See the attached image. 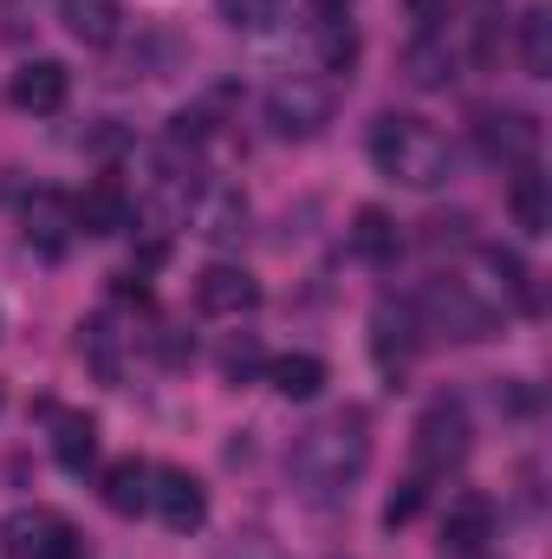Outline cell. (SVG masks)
<instances>
[{
    "label": "cell",
    "mask_w": 552,
    "mask_h": 559,
    "mask_svg": "<svg viewBox=\"0 0 552 559\" xmlns=\"http://www.w3.org/2000/svg\"><path fill=\"white\" fill-rule=\"evenodd\" d=\"M195 235L215 241V248L241 241V235H248V195H241L235 182H208V189L195 195Z\"/></svg>",
    "instance_id": "30bf717a"
},
{
    "label": "cell",
    "mask_w": 552,
    "mask_h": 559,
    "mask_svg": "<svg viewBox=\"0 0 552 559\" xmlns=\"http://www.w3.org/2000/svg\"><path fill=\"white\" fill-rule=\"evenodd\" d=\"M371 352H377L384 371H404V365H410V352H416V312L410 306L384 299V306L371 312Z\"/></svg>",
    "instance_id": "9a60e30c"
},
{
    "label": "cell",
    "mask_w": 552,
    "mask_h": 559,
    "mask_svg": "<svg viewBox=\"0 0 552 559\" xmlns=\"http://www.w3.org/2000/svg\"><path fill=\"white\" fill-rule=\"evenodd\" d=\"M468 442H475V429H468V411L455 404V397H435L422 417H416V475L429 481V475H448V468H461L468 462Z\"/></svg>",
    "instance_id": "3957f363"
},
{
    "label": "cell",
    "mask_w": 552,
    "mask_h": 559,
    "mask_svg": "<svg viewBox=\"0 0 552 559\" xmlns=\"http://www.w3.org/2000/svg\"><path fill=\"white\" fill-rule=\"evenodd\" d=\"M481 150L494 156V163H533V150H540V124L527 118V111H481Z\"/></svg>",
    "instance_id": "7c38bea8"
},
{
    "label": "cell",
    "mask_w": 552,
    "mask_h": 559,
    "mask_svg": "<svg viewBox=\"0 0 552 559\" xmlns=\"http://www.w3.org/2000/svg\"><path fill=\"white\" fill-rule=\"evenodd\" d=\"M65 92H72V72H65L59 59H26V66L13 72V85H7V98H13L20 111H59Z\"/></svg>",
    "instance_id": "4fadbf2b"
},
{
    "label": "cell",
    "mask_w": 552,
    "mask_h": 559,
    "mask_svg": "<svg viewBox=\"0 0 552 559\" xmlns=\"http://www.w3.org/2000/svg\"><path fill=\"white\" fill-rule=\"evenodd\" d=\"M520 59H527L533 79L552 72V13L547 7H527V13H520Z\"/></svg>",
    "instance_id": "603a6c76"
},
{
    "label": "cell",
    "mask_w": 552,
    "mask_h": 559,
    "mask_svg": "<svg viewBox=\"0 0 552 559\" xmlns=\"http://www.w3.org/2000/svg\"><path fill=\"white\" fill-rule=\"evenodd\" d=\"M59 20H65L72 39H85V46H111L124 13H118V0H59Z\"/></svg>",
    "instance_id": "d6986e66"
},
{
    "label": "cell",
    "mask_w": 552,
    "mask_h": 559,
    "mask_svg": "<svg viewBox=\"0 0 552 559\" xmlns=\"http://www.w3.org/2000/svg\"><path fill=\"white\" fill-rule=\"evenodd\" d=\"M52 455H59V468L85 475V468L98 462V423L92 417H59V429H52Z\"/></svg>",
    "instance_id": "7402d4cb"
},
{
    "label": "cell",
    "mask_w": 552,
    "mask_h": 559,
    "mask_svg": "<svg viewBox=\"0 0 552 559\" xmlns=\"http://www.w3.org/2000/svg\"><path fill=\"white\" fill-rule=\"evenodd\" d=\"M404 66H410L416 85H448V72H455V52H448V46H429V39H416L410 52H404Z\"/></svg>",
    "instance_id": "d4e9b609"
},
{
    "label": "cell",
    "mask_w": 552,
    "mask_h": 559,
    "mask_svg": "<svg viewBox=\"0 0 552 559\" xmlns=\"http://www.w3.org/2000/svg\"><path fill=\"white\" fill-rule=\"evenodd\" d=\"M351 254H358V261H371V267H391V261L404 254L397 222H391L384 209H358V215H351Z\"/></svg>",
    "instance_id": "ac0fdd59"
},
{
    "label": "cell",
    "mask_w": 552,
    "mask_h": 559,
    "mask_svg": "<svg viewBox=\"0 0 552 559\" xmlns=\"http://www.w3.org/2000/svg\"><path fill=\"white\" fill-rule=\"evenodd\" d=\"M507 209H514V228H520V235H547L552 228V202H547L540 163H520V169L507 176Z\"/></svg>",
    "instance_id": "2e32d148"
},
{
    "label": "cell",
    "mask_w": 552,
    "mask_h": 559,
    "mask_svg": "<svg viewBox=\"0 0 552 559\" xmlns=\"http://www.w3.org/2000/svg\"><path fill=\"white\" fill-rule=\"evenodd\" d=\"M371 163H377L391 182H404V189H442L448 169H455L448 138H442L429 118H416V111H384V118L371 124Z\"/></svg>",
    "instance_id": "7a4b0ae2"
},
{
    "label": "cell",
    "mask_w": 552,
    "mask_h": 559,
    "mask_svg": "<svg viewBox=\"0 0 552 559\" xmlns=\"http://www.w3.org/2000/svg\"><path fill=\"white\" fill-rule=\"evenodd\" d=\"M72 222H79V235H124V228H131V195H124V182L98 176V182L72 202Z\"/></svg>",
    "instance_id": "5bb4252c"
},
{
    "label": "cell",
    "mask_w": 552,
    "mask_h": 559,
    "mask_svg": "<svg viewBox=\"0 0 552 559\" xmlns=\"http://www.w3.org/2000/svg\"><path fill=\"white\" fill-rule=\"evenodd\" d=\"M494 540V501L488 495H461L448 514H442V554L461 559V554H488Z\"/></svg>",
    "instance_id": "8fae6325"
},
{
    "label": "cell",
    "mask_w": 552,
    "mask_h": 559,
    "mask_svg": "<svg viewBox=\"0 0 552 559\" xmlns=\"http://www.w3.org/2000/svg\"><path fill=\"white\" fill-rule=\"evenodd\" d=\"M305 13H312V26H325V20H351V0H305Z\"/></svg>",
    "instance_id": "4dcf8cb0"
},
{
    "label": "cell",
    "mask_w": 552,
    "mask_h": 559,
    "mask_svg": "<svg viewBox=\"0 0 552 559\" xmlns=\"http://www.w3.org/2000/svg\"><path fill=\"white\" fill-rule=\"evenodd\" d=\"M215 559H286V554H279V540L267 534V527H241L235 540L215 547Z\"/></svg>",
    "instance_id": "4316f807"
},
{
    "label": "cell",
    "mask_w": 552,
    "mask_h": 559,
    "mask_svg": "<svg viewBox=\"0 0 552 559\" xmlns=\"http://www.w3.org/2000/svg\"><path fill=\"white\" fill-rule=\"evenodd\" d=\"M410 13L422 20V33H435V26H442V20L455 13V0H410Z\"/></svg>",
    "instance_id": "f546056e"
},
{
    "label": "cell",
    "mask_w": 552,
    "mask_h": 559,
    "mask_svg": "<svg viewBox=\"0 0 552 559\" xmlns=\"http://www.w3.org/2000/svg\"><path fill=\"white\" fill-rule=\"evenodd\" d=\"M105 508L111 514H143L149 508V462L124 455V462L105 468Z\"/></svg>",
    "instance_id": "ffe728a7"
},
{
    "label": "cell",
    "mask_w": 552,
    "mask_h": 559,
    "mask_svg": "<svg viewBox=\"0 0 552 559\" xmlns=\"http://www.w3.org/2000/svg\"><path fill=\"white\" fill-rule=\"evenodd\" d=\"M422 312H429V325L448 332V338H494V306L475 299L461 280H429Z\"/></svg>",
    "instance_id": "8992f818"
},
{
    "label": "cell",
    "mask_w": 552,
    "mask_h": 559,
    "mask_svg": "<svg viewBox=\"0 0 552 559\" xmlns=\"http://www.w3.org/2000/svg\"><path fill=\"white\" fill-rule=\"evenodd\" d=\"M149 508L169 534H195L208 521V488L189 468H149Z\"/></svg>",
    "instance_id": "52a82bcc"
},
{
    "label": "cell",
    "mask_w": 552,
    "mask_h": 559,
    "mask_svg": "<svg viewBox=\"0 0 552 559\" xmlns=\"http://www.w3.org/2000/svg\"><path fill=\"white\" fill-rule=\"evenodd\" d=\"M319 66H325V72H351V66H358V33H351V20H325V26H319Z\"/></svg>",
    "instance_id": "cb8c5ba5"
},
{
    "label": "cell",
    "mask_w": 552,
    "mask_h": 559,
    "mask_svg": "<svg viewBox=\"0 0 552 559\" xmlns=\"http://www.w3.org/2000/svg\"><path fill=\"white\" fill-rule=\"evenodd\" d=\"M461 559H488V554H461Z\"/></svg>",
    "instance_id": "1f68e13d"
},
{
    "label": "cell",
    "mask_w": 552,
    "mask_h": 559,
    "mask_svg": "<svg viewBox=\"0 0 552 559\" xmlns=\"http://www.w3.org/2000/svg\"><path fill=\"white\" fill-rule=\"evenodd\" d=\"M267 384H274L286 404H312V397L325 391V358H312V352H279V358H267Z\"/></svg>",
    "instance_id": "e0dca14e"
},
{
    "label": "cell",
    "mask_w": 552,
    "mask_h": 559,
    "mask_svg": "<svg viewBox=\"0 0 552 559\" xmlns=\"http://www.w3.org/2000/svg\"><path fill=\"white\" fill-rule=\"evenodd\" d=\"M254 365H261V345H254V338H228V352H221V371H228V378H248Z\"/></svg>",
    "instance_id": "f1b7e54d"
},
{
    "label": "cell",
    "mask_w": 552,
    "mask_h": 559,
    "mask_svg": "<svg viewBox=\"0 0 552 559\" xmlns=\"http://www.w3.org/2000/svg\"><path fill=\"white\" fill-rule=\"evenodd\" d=\"M267 124H274L279 138H319L332 124V85H319L305 72L267 85Z\"/></svg>",
    "instance_id": "5b68a950"
},
{
    "label": "cell",
    "mask_w": 552,
    "mask_h": 559,
    "mask_svg": "<svg viewBox=\"0 0 552 559\" xmlns=\"http://www.w3.org/2000/svg\"><path fill=\"white\" fill-rule=\"evenodd\" d=\"M481 267L494 274V286L520 306V312H540V293H533V274H527V261L514 254V248H481Z\"/></svg>",
    "instance_id": "44dd1931"
},
{
    "label": "cell",
    "mask_w": 552,
    "mask_h": 559,
    "mask_svg": "<svg viewBox=\"0 0 552 559\" xmlns=\"http://www.w3.org/2000/svg\"><path fill=\"white\" fill-rule=\"evenodd\" d=\"M20 222H26V248L46 254V261H59V254L72 248V235H79V222H72V195H59V189H33L26 209H20Z\"/></svg>",
    "instance_id": "9c48e42d"
},
{
    "label": "cell",
    "mask_w": 552,
    "mask_h": 559,
    "mask_svg": "<svg viewBox=\"0 0 552 559\" xmlns=\"http://www.w3.org/2000/svg\"><path fill=\"white\" fill-rule=\"evenodd\" d=\"M422 495H429V488H422V475L404 481V495H391V508H384V527H410L416 508H422Z\"/></svg>",
    "instance_id": "83f0119b"
},
{
    "label": "cell",
    "mask_w": 552,
    "mask_h": 559,
    "mask_svg": "<svg viewBox=\"0 0 552 559\" xmlns=\"http://www.w3.org/2000/svg\"><path fill=\"white\" fill-rule=\"evenodd\" d=\"M215 13H221L235 33H267L279 20V0H215Z\"/></svg>",
    "instance_id": "484cf974"
},
{
    "label": "cell",
    "mask_w": 552,
    "mask_h": 559,
    "mask_svg": "<svg viewBox=\"0 0 552 559\" xmlns=\"http://www.w3.org/2000/svg\"><path fill=\"white\" fill-rule=\"evenodd\" d=\"M195 306L208 319H241V312L261 306V280L248 274V267H235V261H208L195 274Z\"/></svg>",
    "instance_id": "ba28073f"
},
{
    "label": "cell",
    "mask_w": 552,
    "mask_h": 559,
    "mask_svg": "<svg viewBox=\"0 0 552 559\" xmlns=\"http://www.w3.org/2000/svg\"><path fill=\"white\" fill-rule=\"evenodd\" d=\"M0 554L7 559H79L85 540H79V527H72L65 514H52V508H13V514L0 521Z\"/></svg>",
    "instance_id": "277c9868"
},
{
    "label": "cell",
    "mask_w": 552,
    "mask_h": 559,
    "mask_svg": "<svg viewBox=\"0 0 552 559\" xmlns=\"http://www.w3.org/2000/svg\"><path fill=\"white\" fill-rule=\"evenodd\" d=\"M364 468H371V417H364L358 404H345V411L319 417L312 429H299V442H292V455H286L292 488H299L305 501H319V508L345 501V495L364 481Z\"/></svg>",
    "instance_id": "6da1fadb"
}]
</instances>
